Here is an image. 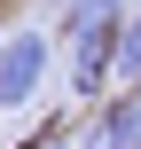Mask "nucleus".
I'll return each mask as SVG.
<instances>
[{
	"label": "nucleus",
	"mask_w": 141,
	"mask_h": 149,
	"mask_svg": "<svg viewBox=\"0 0 141 149\" xmlns=\"http://www.w3.org/2000/svg\"><path fill=\"white\" fill-rule=\"evenodd\" d=\"M47 71H55V39L47 31H8V47H0V118L31 110L39 86H47Z\"/></svg>",
	"instance_id": "1"
},
{
	"label": "nucleus",
	"mask_w": 141,
	"mask_h": 149,
	"mask_svg": "<svg viewBox=\"0 0 141 149\" xmlns=\"http://www.w3.org/2000/svg\"><path fill=\"white\" fill-rule=\"evenodd\" d=\"M118 39L126 31H94L71 47V102H102V86H118Z\"/></svg>",
	"instance_id": "2"
},
{
	"label": "nucleus",
	"mask_w": 141,
	"mask_h": 149,
	"mask_svg": "<svg viewBox=\"0 0 141 149\" xmlns=\"http://www.w3.org/2000/svg\"><path fill=\"white\" fill-rule=\"evenodd\" d=\"M78 149H141V94L102 102V110L78 126Z\"/></svg>",
	"instance_id": "3"
},
{
	"label": "nucleus",
	"mask_w": 141,
	"mask_h": 149,
	"mask_svg": "<svg viewBox=\"0 0 141 149\" xmlns=\"http://www.w3.org/2000/svg\"><path fill=\"white\" fill-rule=\"evenodd\" d=\"M126 16H133V0H63V39L78 47L94 31H126Z\"/></svg>",
	"instance_id": "4"
},
{
	"label": "nucleus",
	"mask_w": 141,
	"mask_h": 149,
	"mask_svg": "<svg viewBox=\"0 0 141 149\" xmlns=\"http://www.w3.org/2000/svg\"><path fill=\"white\" fill-rule=\"evenodd\" d=\"M118 86L141 94V8L126 16V39H118Z\"/></svg>",
	"instance_id": "5"
},
{
	"label": "nucleus",
	"mask_w": 141,
	"mask_h": 149,
	"mask_svg": "<svg viewBox=\"0 0 141 149\" xmlns=\"http://www.w3.org/2000/svg\"><path fill=\"white\" fill-rule=\"evenodd\" d=\"M39 149H71V134H63V126H55V134H47V141H39Z\"/></svg>",
	"instance_id": "6"
},
{
	"label": "nucleus",
	"mask_w": 141,
	"mask_h": 149,
	"mask_svg": "<svg viewBox=\"0 0 141 149\" xmlns=\"http://www.w3.org/2000/svg\"><path fill=\"white\" fill-rule=\"evenodd\" d=\"M0 47H8V24H0Z\"/></svg>",
	"instance_id": "7"
},
{
	"label": "nucleus",
	"mask_w": 141,
	"mask_h": 149,
	"mask_svg": "<svg viewBox=\"0 0 141 149\" xmlns=\"http://www.w3.org/2000/svg\"><path fill=\"white\" fill-rule=\"evenodd\" d=\"M55 8H63V0H55Z\"/></svg>",
	"instance_id": "8"
}]
</instances>
